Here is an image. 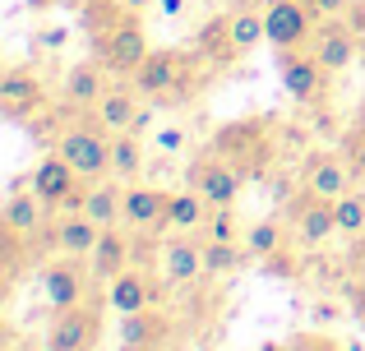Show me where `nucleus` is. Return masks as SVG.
Listing matches in <instances>:
<instances>
[{"label":"nucleus","mask_w":365,"mask_h":351,"mask_svg":"<svg viewBox=\"0 0 365 351\" xmlns=\"http://www.w3.org/2000/svg\"><path fill=\"white\" fill-rule=\"evenodd\" d=\"M213 65L199 46H153L148 61L130 74V83L153 102V107H185L204 93V83L213 79Z\"/></svg>","instance_id":"f257e3e1"},{"label":"nucleus","mask_w":365,"mask_h":351,"mask_svg":"<svg viewBox=\"0 0 365 351\" xmlns=\"http://www.w3.org/2000/svg\"><path fill=\"white\" fill-rule=\"evenodd\" d=\"M213 153L227 157L245 180H259L273 167L277 157V139H273V125L259 116H245V120H227L222 130L213 135Z\"/></svg>","instance_id":"f03ea898"},{"label":"nucleus","mask_w":365,"mask_h":351,"mask_svg":"<svg viewBox=\"0 0 365 351\" xmlns=\"http://www.w3.org/2000/svg\"><path fill=\"white\" fill-rule=\"evenodd\" d=\"M51 153H61L83 180L111 176V135L93 116H65V125L51 135Z\"/></svg>","instance_id":"7ed1b4c3"},{"label":"nucleus","mask_w":365,"mask_h":351,"mask_svg":"<svg viewBox=\"0 0 365 351\" xmlns=\"http://www.w3.org/2000/svg\"><path fill=\"white\" fill-rule=\"evenodd\" d=\"M277 74H282V88L296 107L324 111L333 98V74L324 70V61L310 46H296V51H277Z\"/></svg>","instance_id":"20e7f679"},{"label":"nucleus","mask_w":365,"mask_h":351,"mask_svg":"<svg viewBox=\"0 0 365 351\" xmlns=\"http://www.w3.org/2000/svg\"><path fill=\"white\" fill-rule=\"evenodd\" d=\"M88 185H93V180H83L61 153L37 157V167L28 172V189H33L51 213H79L83 199H88Z\"/></svg>","instance_id":"39448f33"},{"label":"nucleus","mask_w":365,"mask_h":351,"mask_svg":"<svg viewBox=\"0 0 365 351\" xmlns=\"http://www.w3.org/2000/svg\"><path fill=\"white\" fill-rule=\"evenodd\" d=\"M88 46H93V56H98V61L107 65L116 79H130V74L148 61V51H153V46H148V33H143V23H139V14L116 19V23L102 28L98 37H88Z\"/></svg>","instance_id":"423d86ee"},{"label":"nucleus","mask_w":365,"mask_h":351,"mask_svg":"<svg viewBox=\"0 0 365 351\" xmlns=\"http://www.w3.org/2000/svg\"><path fill=\"white\" fill-rule=\"evenodd\" d=\"M102 305L107 300H83V305L56 310L46 324L42 347L46 351H98L102 342Z\"/></svg>","instance_id":"0eeeda50"},{"label":"nucleus","mask_w":365,"mask_h":351,"mask_svg":"<svg viewBox=\"0 0 365 351\" xmlns=\"http://www.w3.org/2000/svg\"><path fill=\"white\" fill-rule=\"evenodd\" d=\"M93 287H98V278H93L88 259H74V254L42 259V296L51 300V310H70V305H83V300H98Z\"/></svg>","instance_id":"6e6552de"},{"label":"nucleus","mask_w":365,"mask_h":351,"mask_svg":"<svg viewBox=\"0 0 365 351\" xmlns=\"http://www.w3.org/2000/svg\"><path fill=\"white\" fill-rule=\"evenodd\" d=\"M287 231H292V241L301 245V250L329 245L333 236H338V208H333V199H319V194H310V189L292 194L287 199Z\"/></svg>","instance_id":"1a4fd4ad"},{"label":"nucleus","mask_w":365,"mask_h":351,"mask_svg":"<svg viewBox=\"0 0 365 351\" xmlns=\"http://www.w3.org/2000/svg\"><path fill=\"white\" fill-rule=\"evenodd\" d=\"M46 107H51L46 83L37 79L28 65H9V70L0 74V116H5L9 125H28V120L46 116Z\"/></svg>","instance_id":"9d476101"},{"label":"nucleus","mask_w":365,"mask_h":351,"mask_svg":"<svg viewBox=\"0 0 365 351\" xmlns=\"http://www.w3.org/2000/svg\"><path fill=\"white\" fill-rule=\"evenodd\" d=\"M111 83H116V74H111L98 56L74 61L70 70H65V79H61V111L65 116H93V107L107 98Z\"/></svg>","instance_id":"9b49d317"},{"label":"nucleus","mask_w":365,"mask_h":351,"mask_svg":"<svg viewBox=\"0 0 365 351\" xmlns=\"http://www.w3.org/2000/svg\"><path fill=\"white\" fill-rule=\"evenodd\" d=\"M185 185H195L213 208H236V199H241V189H245V176L236 172L227 157H217L213 148H208V153L190 157V167H185Z\"/></svg>","instance_id":"f8f14e48"},{"label":"nucleus","mask_w":365,"mask_h":351,"mask_svg":"<svg viewBox=\"0 0 365 351\" xmlns=\"http://www.w3.org/2000/svg\"><path fill=\"white\" fill-rule=\"evenodd\" d=\"M162 273H148V263H130L125 273L107 282V310L116 315H134V310H148V305H162Z\"/></svg>","instance_id":"ddd939ff"},{"label":"nucleus","mask_w":365,"mask_h":351,"mask_svg":"<svg viewBox=\"0 0 365 351\" xmlns=\"http://www.w3.org/2000/svg\"><path fill=\"white\" fill-rule=\"evenodd\" d=\"M134 236H162L171 231V189L158 185H125V222Z\"/></svg>","instance_id":"4468645a"},{"label":"nucleus","mask_w":365,"mask_h":351,"mask_svg":"<svg viewBox=\"0 0 365 351\" xmlns=\"http://www.w3.org/2000/svg\"><path fill=\"white\" fill-rule=\"evenodd\" d=\"M351 185H356V172H351V162L342 157V148H314V153H305L301 189H310V194H319V199H342Z\"/></svg>","instance_id":"2eb2a0df"},{"label":"nucleus","mask_w":365,"mask_h":351,"mask_svg":"<svg viewBox=\"0 0 365 351\" xmlns=\"http://www.w3.org/2000/svg\"><path fill=\"white\" fill-rule=\"evenodd\" d=\"M158 273L167 287H195V282H204V236L176 231L158 254Z\"/></svg>","instance_id":"dca6fc26"},{"label":"nucleus","mask_w":365,"mask_h":351,"mask_svg":"<svg viewBox=\"0 0 365 351\" xmlns=\"http://www.w3.org/2000/svg\"><path fill=\"white\" fill-rule=\"evenodd\" d=\"M46 226H51V208H46L33 189H14L9 204H5V213H0V231L28 241L37 254H42L46 250Z\"/></svg>","instance_id":"f3484780"},{"label":"nucleus","mask_w":365,"mask_h":351,"mask_svg":"<svg viewBox=\"0 0 365 351\" xmlns=\"http://www.w3.org/2000/svg\"><path fill=\"white\" fill-rule=\"evenodd\" d=\"M314 28H319V19L305 0H268V46H277V51L310 46Z\"/></svg>","instance_id":"a211bd4d"},{"label":"nucleus","mask_w":365,"mask_h":351,"mask_svg":"<svg viewBox=\"0 0 365 351\" xmlns=\"http://www.w3.org/2000/svg\"><path fill=\"white\" fill-rule=\"evenodd\" d=\"M310 51L324 61L329 74H342V70H351V65L361 61V33L347 23V14L342 19H319V28H314V37H310Z\"/></svg>","instance_id":"6ab92c4d"},{"label":"nucleus","mask_w":365,"mask_h":351,"mask_svg":"<svg viewBox=\"0 0 365 351\" xmlns=\"http://www.w3.org/2000/svg\"><path fill=\"white\" fill-rule=\"evenodd\" d=\"M98 241H102V226L93 222L83 208H79V213H51V226H46V250H51V254L88 259Z\"/></svg>","instance_id":"aec40b11"},{"label":"nucleus","mask_w":365,"mask_h":351,"mask_svg":"<svg viewBox=\"0 0 365 351\" xmlns=\"http://www.w3.org/2000/svg\"><path fill=\"white\" fill-rule=\"evenodd\" d=\"M130 263H134V231L130 226H107L102 241L93 245V254H88V268H93V278H98V287H107Z\"/></svg>","instance_id":"412c9836"},{"label":"nucleus","mask_w":365,"mask_h":351,"mask_svg":"<svg viewBox=\"0 0 365 351\" xmlns=\"http://www.w3.org/2000/svg\"><path fill=\"white\" fill-rule=\"evenodd\" d=\"M195 46L208 56V65H213L217 74L236 70V65L245 61V56H241V46H236V37H232V19H227V14L204 19V23H199V33H195Z\"/></svg>","instance_id":"4be33fe9"},{"label":"nucleus","mask_w":365,"mask_h":351,"mask_svg":"<svg viewBox=\"0 0 365 351\" xmlns=\"http://www.w3.org/2000/svg\"><path fill=\"white\" fill-rule=\"evenodd\" d=\"M139 111H143V93L134 88V83H111L107 98L93 107V120H98L107 135H120V130H134Z\"/></svg>","instance_id":"5701e85b"},{"label":"nucleus","mask_w":365,"mask_h":351,"mask_svg":"<svg viewBox=\"0 0 365 351\" xmlns=\"http://www.w3.org/2000/svg\"><path fill=\"white\" fill-rule=\"evenodd\" d=\"M120 342L162 351V347L171 342V315H167L162 305H148V310H134V315H120Z\"/></svg>","instance_id":"b1692460"},{"label":"nucleus","mask_w":365,"mask_h":351,"mask_svg":"<svg viewBox=\"0 0 365 351\" xmlns=\"http://www.w3.org/2000/svg\"><path fill=\"white\" fill-rule=\"evenodd\" d=\"M227 19H232V37L241 46V56L259 51V42H268V0H236L227 9Z\"/></svg>","instance_id":"393cba45"},{"label":"nucleus","mask_w":365,"mask_h":351,"mask_svg":"<svg viewBox=\"0 0 365 351\" xmlns=\"http://www.w3.org/2000/svg\"><path fill=\"white\" fill-rule=\"evenodd\" d=\"M83 213L107 231V226H120L125 222V180L116 176H102L88 185V199H83Z\"/></svg>","instance_id":"a878e982"},{"label":"nucleus","mask_w":365,"mask_h":351,"mask_svg":"<svg viewBox=\"0 0 365 351\" xmlns=\"http://www.w3.org/2000/svg\"><path fill=\"white\" fill-rule=\"evenodd\" d=\"M143 167H148V144H143V135H134V130L111 135V176L125 180V185H134V180L143 176Z\"/></svg>","instance_id":"bb28decb"},{"label":"nucleus","mask_w":365,"mask_h":351,"mask_svg":"<svg viewBox=\"0 0 365 351\" xmlns=\"http://www.w3.org/2000/svg\"><path fill=\"white\" fill-rule=\"evenodd\" d=\"M292 231H287V222H277V217H264V222H255V226H245V250H250V259H259V263H268L273 254H282V250H292Z\"/></svg>","instance_id":"cd10ccee"},{"label":"nucleus","mask_w":365,"mask_h":351,"mask_svg":"<svg viewBox=\"0 0 365 351\" xmlns=\"http://www.w3.org/2000/svg\"><path fill=\"white\" fill-rule=\"evenodd\" d=\"M208 217H213V204H208L195 185H185V189L171 194V231H199L204 236Z\"/></svg>","instance_id":"c85d7f7f"},{"label":"nucleus","mask_w":365,"mask_h":351,"mask_svg":"<svg viewBox=\"0 0 365 351\" xmlns=\"http://www.w3.org/2000/svg\"><path fill=\"white\" fill-rule=\"evenodd\" d=\"M245 259H250L245 241H204V282H222L241 273Z\"/></svg>","instance_id":"c756f323"},{"label":"nucleus","mask_w":365,"mask_h":351,"mask_svg":"<svg viewBox=\"0 0 365 351\" xmlns=\"http://www.w3.org/2000/svg\"><path fill=\"white\" fill-rule=\"evenodd\" d=\"M333 208H338V236H347V241L365 236V189L361 185H351L342 199H333Z\"/></svg>","instance_id":"7c9ffc66"},{"label":"nucleus","mask_w":365,"mask_h":351,"mask_svg":"<svg viewBox=\"0 0 365 351\" xmlns=\"http://www.w3.org/2000/svg\"><path fill=\"white\" fill-rule=\"evenodd\" d=\"M204 241H245V226L236 217V208H213V217L204 226Z\"/></svg>","instance_id":"2f4dec72"},{"label":"nucleus","mask_w":365,"mask_h":351,"mask_svg":"<svg viewBox=\"0 0 365 351\" xmlns=\"http://www.w3.org/2000/svg\"><path fill=\"white\" fill-rule=\"evenodd\" d=\"M342 157H347V162H351V172H356V180H365V120H361V125H351L347 130V135H342Z\"/></svg>","instance_id":"473e14b6"},{"label":"nucleus","mask_w":365,"mask_h":351,"mask_svg":"<svg viewBox=\"0 0 365 351\" xmlns=\"http://www.w3.org/2000/svg\"><path fill=\"white\" fill-rule=\"evenodd\" d=\"M287 351H342L329 333H292L287 337Z\"/></svg>","instance_id":"72a5a7b5"},{"label":"nucleus","mask_w":365,"mask_h":351,"mask_svg":"<svg viewBox=\"0 0 365 351\" xmlns=\"http://www.w3.org/2000/svg\"><path fill=\"white\" fill-rule=\"evenodd\" d=\"M185 144H190V139H185V130H180V125H167L158 135V148H162V153H185Z\"/></svg>","instance_id":"f704fd0d"},{"label":"nucleus","mask_w":365,"mask_h":351,"mask_svg":"<svg viewBox=\"0 0 365 351\" xmlns=\"http://www.w3.org/2000/svg\"><path fill=\"white\" fill-rule=\"evenodd\" d=\"M314 9V19H342L351 9V0H305Z\"/></svg>","instance_id":"c9c22d12"},{"label":"nucleus","mask_w":365,"mask_h":351,"mask_svg":"<svg viewBox=\"0 0 365 351\" xmlns=\"http://www.w3.org/2000/svg\"><path fill=\"white\" fill-rule=\"evenodd\" d=\"M347 300H351V315L365 324V282L361 278H351V291H347Z\"/></svg>","instance_id":"e433bc0d"},{"label":"nucleus","mask_w":365,"mask_h":351,"mask_svg":"<svg viewBox=\"0 0 365 351\" xmlns=\"http://www.w3.org/2000/svg\"><path fill=\"white\" fill-rule=\"evenodd\" d=\"M351 278L365 282V236H356V241H351Z\"/></svg>","instance_id":"4c0bfd02"},{"label":"nucleus","mask_w":365,"mask_h":351,"mask_svg":"<svg viewBox=\"0 0 365 351\" xmlns=\"http://www.w3.org/2000/svg\"><path fill=\"white\" fill-rule=\"evenodd\" d=\"M347 23L361 33V42H365V0H351V9H347Z\"/></svg>","instance_id":"58836bf2"},{"label":"nucleus","mask_w":365,"mask_h":351,"mask_svg":"<svg viewBox=\"0 0 365 351\" xmlns=\"http://www.w3.org/2000/svg\"><path fill=\"white\" fill-rule=\"evenodd\" d=\"M190 9V0H158V14H167V19H180Z\"/></svg>","instance_id":"ea45409f"},{"label":"nucleus","mask_w":365,"mask_h":351,"mask_svg":"<svg viewBox=\"0 0 365 351\" xmlns=\"http://www.w3.org/2000/svg\"><path fill=\"white\" fill-rule=\"evenodd\" d=\"M130 14H148V9H158V0H120Z\"/></svg>","instance_id":"a19ab883"},{"label":"nucleus","mask_w":365,"mask_h":351,"mask_svg":"<svg viewBox=\"0 0 365 351\" xmlns=\"http://www.w3.org/2000/svg\"><path fill=\"white\" fill-rule=\"evenodd\" d=\"M120 351H153V347H130V342H120Z\"/></svg>","instance_id":"79ce46f5"},{"label":"nucleus","mask_w":365,"mask_h":351,"mask_svg":"<svg viewBox=\"0 0 365 351\" xmlns=\"http://www.w3.org/2000/svg\"><path fill=\"white\" fill-rule=\"evenodd\" d=\"M264 351H287V342H268V347H264Z\"/></svg>","instance_id":"37998d69"},{"label":"nucleus","mask_w":365,"mask_h":351,"mask_svg":"<svg viewBox=\"0 0 365 351\" xmlns=\"http://www.w3.org/2000/svg\"><path fill=\"white\" fill-rule=\"evenodd\" d=\"M65 5H88V0H65Z\"/></svg>","instance_id":"c03bdc74"},{"label":"nucleus","mask_w":365,"mask_h":351,"mask_svg":"<svg viewBox=\"0 0 365 351\" xmlns=\"http://www.w3.org/2000/svg\"><path fill=\"white\" fill-rule=\"evenodd\" d=\"M361 65H365V42H361Z\"/></svg>","instance_id":"a18cd8bd"}]
</instances>
